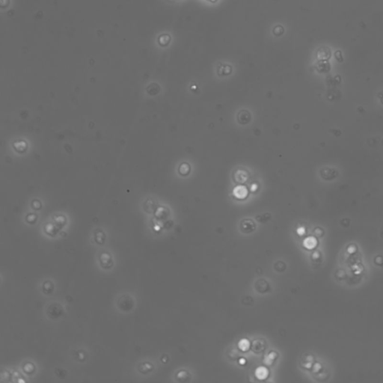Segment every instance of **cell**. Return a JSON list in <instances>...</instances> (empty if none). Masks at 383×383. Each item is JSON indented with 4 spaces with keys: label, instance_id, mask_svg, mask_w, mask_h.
<instances>
[{
    "label": "cell",
    "instance_id": "cell-1",
    "mask_svg": "<svg viewBox=\"0 0 383 383\" xmlns=\"http://www.w3.org/2000/svg\"><path fill=\"white\" fill-rule=\"evenodd\" d=\"M247 189L245 186H239L233 190V194L238 198H244L247 196Z\"/></svg>",
    "mask_w": 383,
    "mask_h": 383
},
{
    "label": "cell",
    "instance_id": "cell-2",
    "mask_svg": "<svg viewBox=\"0 0 383 383\" xmlns=\"http://www.w3.org/2000/svg\"><path fill=\"white\" fill-rule=\"evenodd\" d=\"M255 376L260 379H266L268 376V370L264 367H260L255 370Z\"/></svg>",
    "mask_w": 383,
    "mask_h": 383
},
{
    "label": "cell",
    "instance_id": "cell-3",
    "mask_svg": "<svg viewBox=\"0 0 383 383\" xmlns=\"http://www.w3.org/2000/svg\"><path fill=\"white\" fill-rule=\"evenodd\" d=\"M303 245L305 247V248H307V249H311L316 246V245H317V240L315 239V238H314V237H307V238H306V239L304 240Z\"/></svg>",
    "mask_w": 383,
    "mask_h": 383
},
{
    "label": "cell",
    "instance_id": "cell-4",
    "mask_svg": "<svg viewBox=\"0 0 383 383\" xmlns=\"http://www.w3.org/2000/svg\"><path fill=\"white\" fill-rule=\"evenodd\" d=\"M249 345H250L249 342L247 339H241L238 343L239 348L243 351L248 350L249 348Z\"/></svg>",
    "mask_w": 383,
    "mask_h": 383
},
{
    "label": "cell",
    "instance_id": "cell-5",
    "mask_svg": "<svg viewBox=\"0 0 383 383\" xmlns=\"http://www.w3.org/2000/svg\"><path fill=\"white\" fill-rule=\"evenodd\" d=\"M276 356H277V354L275 353H274V352H272V353H270L269 355H268L267 356H266L265 360H264V363H265L266 364H267V365H270V364L274 361V360L275 359Z\"/></svg>",
    "mask_w": 383,
    "mask_h": 383
},
{
    "label": "cell",
    "instance_id": "cell-6",
    "mask_svg": "<svg viewBox=\"0 0 383 383\" xmlns=\"http://www.w3.org/2000/svg\"><path fill=\"white\" fill-rule=\"evenodd\" d=\"M100 260L101 263L103 264V266H106L108 265L109 264H111V257L109 254H102L100 257Z\"/></svg>",
    "mask_w": 383,
    "mask_h": 383
},
{
    "label": "cell",
    "instance_id": "cell-7",
    "mask_svg": "<svg viewBox=\"0 0 383 383\" xmlns=\"http://www.w3.org/2000/svg\"><path fill=\"white\" fill-rule=\"evenodd\" d=\"M24 370L26 373L29 374V373H32L33 370H34V366H33L32 364H26L24 366Z\"/></svg>",
    "mask_w": 383,
    "mask_h": 383
},
{
    "label": "cell",
    "instance_id": "cell-8",
    "mask_svg": "<svg viewBox=\"0 0 383 383\" xmlns=\"http://www.w3.org/2000/svg\"><path fill=\"white\" fill-rule=\"evenodd\" d=\"M46 231H47V233H53V225H49L47 226V228H46Z\"/></svg>",
    "mask_w": 383,
    "mask_h": 383
},
{
    "label": "cell",
    "instance_id": "cell-9",
    "mask_svg": "<svg viewBox=\"0 0 383 383\" xmlns=\"http://www.w3.org/2000/svg\"><path fill=\"white\" fill-rule=\"evenodd\" d=\"M297 233L299 234V235H302L305 233V228H299L297 229Z\"/></svg>",
    "mask_w": 383,
    "mask_h": 383
},
{
    "label": "cell",
    "instance_id": "cell-10",
    "mask_svg": "<svg viewBox=\"0 0 383 383\" xmlns=\"http://www.w3.org/2000/svg\"><path fill=\"white\" fill-rule=\"evenodd\" d=\"M143 367H144V370H150V368H151V367H152V366H151V365H150V364H144V366H143Z\"/></svg>",
    "mask_w": 383,
    "mask_h": 383
},
{
    "label": "cell",
    "instance_id": "cell-11",
    "mask_svg": "<svg viewBox=\"0 0 383 383\" xmlns=\"http://www.w3.org/2000/svg\"><path fill=\"white\" fill-rule=\"evenodd\" d=\"M239 364H243H243L245 363V359H240V360H239Z\"/></svg>",
    "mask_w": 383,
    "mask_h": 383
},
{
    "label": "cell",
    "instance_id": "cell-12",
    "mask_svg": "<svg viewBox=\"0 0 383 383\" xmlns=\"http://www.w3.org/2000/svg\"><path fill=\"white\" fill-rule=\"evenodd\" d=\"M155 230H159V227H158V226L155 227Z\"/></svg>",
    "mask_w": 383,
    "mask_h": 383
}]
</instances>
